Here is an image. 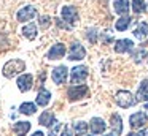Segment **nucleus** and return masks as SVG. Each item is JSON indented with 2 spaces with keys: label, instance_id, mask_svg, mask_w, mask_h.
Instances as JSON below:
<instances>
[{
  "label": "nucleus",
  "instance_id": "f257e3e1",
  "mask_svg": "<svg viewBox=\"0 0 148 136\" xmlns=\"http://www.w3.org/2000/svg\"><path fill=\"white\" fill-rule=\"evenodd\" d=\"M26 71V62L23 59H13L5 63L3 66V76L5 78H13L19 73Z\"/></svg>",
  "mask_w": 148,
  "mask_h": 136
},
{
  "label": "nucleus",
  "instance_id": "f03ea898",
  "mask_svg": "<svg viewBox=\"0 0 148 136\" xmlns=\"http://www.w3.org/2000/svg\"><path fill=\"white\" fill-rule=\"evenodd\" d=\"M88 93H89V89H88V85H84V84L72 85V87L67 90V97H69V100H70V101L81 100V98H84Z\"/></svg>",
  "mask_w": 148,
  "mask_h": 136
},
{
  "label": "nucleus",
  "instance_id": "7ed1b4c3",
  "mask_svg": "<svg viewBox=\"0 0 148 136\" xmlns=\"http://www.w3.org/2000/svg\"><path fill=\"white\" fill-rule=\"evenodd\" d=\"M88 74H89V71H88V68L84 65L75 66V68L70 71V82L73 85H78V84H81L83 81H86Z\"/></svg>",
  "mask_w": 148,
  "mask_h": 136
},
{
  "label": "nucleus",
  "instance_id": "20e7f679",
  "mask_svg": "<svg viewBox=\"0 0 148 136\" xmlns=\"http://www.w3.org/2000/svg\"><path fill=\"white\" fill-rule=\"evenodd\" d=\"M135 101L137 100H135V98L132 97V93L127 90H119L118 93H116V103L121 108H131L135 104Z\"/></svg>",
  "mask_w": 148,
  "mask_h": 136
},
{
  "label": "nucleus",
  "instance_id": "39448f33",
  "mask_svg": "<svg viewBox=\"0 0 148 136\" xmlns=\"http://www.w3.org/2000/svg\"><path fill=\"white\" fill-rule=\"evenodd\" d=\"M37 16V9L34 8L32 5H27V6H23V8L18 11L16 18L19 22H26V21H30V19H34Z\"/></svg>",
  "mask_w": 148,
  "mask_h": 136
},
{
  "label": "nucleus",
  "instance_id": "423d86ee",
  "mask_svg": "<svg viewBox=\"0 0 148 136\" xmlns=\"http://www.w3.org/2000/svg\"><path fill=\"white\" fill-rule=\"evenodd\" d=\"M67 74H69L67 66L61 65V66H56V68L53 70L51 78H53V81H54L56 84H64V82L67 81Z\"/></svg>",
  "mask_w": 148,
  "mask_h": 136
},
{
  "label": "nucleus",
  "instance_id": "0eeeda50",
  "mask_svg": "<svg viewBox=\"0 0 148 136\" xmlns=\"http://www.w3.org/2000/svg\"><path fill=\"white\" fill-rule=\"evenodd\" d=\"M86 57V51L80 43H73L70 46V52H69V60H83Z\"/></svg>",
  "mask_w": 148,
  "mask_h": 136
},
{
  "label": "nucleus",
  "instance_id": "6e6552de",
  "mask_svg": "<svg viewBox=\"0 0 148 136\" xmlns=\"http://www.w3.org/2000/svg\"><path fill=\"white\" fill-rule=\"evenodd\" d=\"M65 52H67L65 46L62 43H58V44H54V46H51V49H49V52H48V59L49 60L62 59V57L65 55Z\"/></svg>",
  "mask_w": 148,
  "mask_h": 136
},
{
  "label": "nucleus",
  "instance_id": "1a4fd4ad",
  "mask_svg": "<svg viewBox=\"0 0 148 136\" xmlns=\"http://www.w3.org/2000/svg\"><path fill=\"white\" fill-rule=\"evenodd\" d=\"M32 82H34L32 74H21L19 78H18L16 84H18V87H19L21 92H29L30 89H32Z\"/></svg>",
  "mask_w": 148,
  "mask_h": 136
},
{
  "label": "nucleus",
  "instance_id": "9d476101",
  "mask_svg": "<svg viewBox=\"0 0 148 136\" xmlns=\"http://www.w3.org/2000/svg\"><path fill=\"white\" fill-rule=\"evenodd\" d=\"M61 14H62V18H64V21H67L69 24H75L77 19H78L77 8H73V6H64Z\"/></svg>",
  "mask_w": 148,
  "mask_h": 136
},
{
  "label": "nucleus",
  "instance_id": "9b49d317",
  "mask_svg": "<svg viewBox=\"0 0 148 136\" xmlns=\"http://www.w3.org/2000/svg\"><path fill=\"white\" fill-rule=\"evenodd\" d=\"M145 123H147V116L143 112H134L129 117V125H131V128H140Z\"/></svg>",
  "mask_w": 148,
  "mask_h": 136
},
{
  "label": "nucleus",
  "instance_id": "f8f14e48",
  "mask_svg": "<svg viewBox=\"0 0 148 136\" xmlns=\"http://www.w3.org/2000/svg\"><path fill=\"white\" fill-rule=\"evenodd\" d=\"M89 128H91V131H92V135H100V133L105 131L107 123L103 122L100 117H94V119L91 120V123H89Z\"/></svg>",
  "mask_w": 148,
  "mask_h": 136
},
{
  "label": "nucleus",
  "instance_id": "ddd939ff",
  "mask_svg": "<svg viewBox=\"0 0 148 136\" xmlns=\"http://www.w3.org/2000/svg\"><path fill=\"white\" fill-rule=\"evenodd\" d=\"M49 100H51V92H49L48 89L42 87L38 90V93H37V104L42 106V108H45V106H48Z\"/></svg>",
  "mask_w": 148,
  "mask_h": 136
},
{
  "label": "nucleus",
  "instance_id": "4468645a",
  "mask_svg": "<svg viewBox=\"0 0 148 136\" xmlns=\"http://www.w3.org/2000/svg\"><path fill=\"white\" fill-rule=\"evenodd\" d=\"M132 47H134V43H132L131 40H127V38H123V40H118L115 43V51L118 54H123V52H127V51H131Z\"/></svg>",
  "mask_w": 148,
  "mask_h": 136
},
{
  "label": "nucleus",
  "instance_id": "2eb2a0df",
  "mask_svg": "<svg viewBox=\"0 0 148 136\" xmlns=\"http://www.w3.org/2000/svg\"><path fill=\"white\" fill-rule=\"evenodd\" d=\"M30 130V122H16L13 125V131L16 133L18 136H24L27 135Z\"/></svg>",
  "mask_w": 148,
  "mask_h": 136
},
{
  "label": "nucleus",
  "instance_id": "dca6fc26",
  "mask_svg": "<svg viewBox=\"0 0 148 136\" xmlns=\"http://www.w3.org/2000/svg\"><path fill=\"white\" fill-rule=\"evenodd\" d=\"M110 127H112V130H113L115 135H121V133H123V122H121V117H119L118 114H113V116H112Z\"/></svg>",
  "mask_w": 148,
  "mask_h": 136
},
{
  "label": "nucleus",
  "instance_id": "f3484780",
  "mask_svg": "<svg viewBox=\"0 0 148 136\" xmlns=\"http://www.w3.org/2000/svg\"><path fill=\"white\" fill-rule=\"evenodd\" d=\"M137 100L138 101H148V81L143 79L140 82V87L137 90Z\"/></svg>",
  "mask_w": 148,
  "mask_h": 136
},
{
  "label": "nucleus",
  "instance_id": "a211bd4d",
  "mask_svg": "<svg viewBox=\"0 0 148 136\" xmlns=\"http://www.w3.org/2000/svg\"><path fill=\"white\" fill-rule=\"evenodd\" d=\"M147 35H148V24L147 22H140L137 25V28L134 30V37L137 40H143V38H147Z\"/></svg>",
  "mask_w": 148,
  "mask_h": 136
},
{
  "label": "nucleus",
  "instance_id": "6ab92c4d",
  "mask_svg": "<svg viewBox=\"0 0 148 136\" xmlns=\"http://www.w3.org/2000/svg\"><path fill=\"white\" fill-rule=\"evenodd\" d=\"M23 33H24V37H26L27 40H35V37H37V25L34 24V22L27 24L26 27L23 28Z\"/></svg>",
  "mask_w": 148,
  "mask_h": 136
},
{
  "label": "nucleus",
  "instance_id": "aec40b11",
  "mask_svg": "<svg viewBox=\"0 0 148 136\" xmlns=\"http://www.w3.org/2000/svg\"><path fill=\"white\" fill-rule=\"evenodd\" d=\"M115 11L118 14H127L129 11V2L127 0H115Z\"/></svg>",
  "mask_w": 148,
  "mask_h": 136
},
{
  "label": "nucleus",
  "instance_id": "412c9836",
  "mask_svg": "<svg viewBox=\"0 0 148 136\" xmlns=\"http://www.w3.org/2000/svg\"><path fill=\"white\" fill-rule=\"evenodd\" d=\"M53 122H54V116H53V112H49V111L42 112V116L38 117V123L43 127H49Z\"/></svg>",
  "mask_w": 148,
  "mask_h": 136
},
{
  "label": "nucleus",
  "instance_id": "4be33fe9",
  "mask_svg": "<svg viewBox=\"0 0 148 136\" xmlns=\"http://www.w3.org/2000/svg\"><path fill=\"white\" fill-rule=\"evenodd\" d=\"M35 111H37V104L35 103H23L19 106V112L26 114V116H32V114H35Z\"/></svg>",
  "mask_w": 148,
  "mask_h": 136
},
{
  "label": "nucleus",
  "instance_id": "5701e85b",
  "mask_svg": "<svg viewBox=\"0 0 148 136\" xmlns=\"http://www.w3.org/2000/svg\"><path fill=\"white\" fill-rule=\"evenodd\" d=\"M131 21L132 19L129 18V16H123V18H119L118 21H116V24H115V27H116V30H119V32H124L126 28L131 25Z\"/></svg>",
  "mask_w": 148,
  "mask_h": 136
},
{
  "label": "nucleus",
  "instance_id": "b1692460",
  "mask_svg": "<svg viewBox=\"0 0 148 136\" xmlns=\"http://www.w3.org/2000/svg\"><path fill=\"white\" fill-rule=\"evenodd\" d=\"M88 128H89V125H88L86 122H75L73 123V130H75V135H77V136L86 135Z\"/></svg>",
  "mask_w": 148,
  "mask_h": 136
},
{
  "label": "nucleus",
  "instance_id": "393cba45",
  "mask_svg": "<svg viewBox=\"0 0 148 136\" xmlns=\"http://www.w3.org/2000/svg\"><path fill=\"white\" fill-rule=\"evenodd\" d=\"M132 9L135 13H145V9H147L145 0H132Z\"/></svg>",
  "mask_w": 148,
  "mask_h": 136
},
{
  "label": "nucleus",
  "instance_id": "a878e982",
  "mask_svg": "<svg viewBox=\"0 0 148 136\" xmlns=\"http://www.w3.org/2000/svg\"><path fill=\"white\" fill-rule=\"evenodd\" d=\"M145 57H147V51L145 49H138V51H135V52L132 54V59H134L135 63H140Z\"/></svg>",
  "mask_w": 148,
  "mask_h": 136
},
{
  "label": "nucleus",
  "instance_id": "bb28decb",
  "mask_svg": "<svg viewBox=\"0 0 148 136\" xmlns=\"http://www.w3.org/2000/svg\"><path fill=\"white\" fill-rule=\"evenodd\" d=\"M59 130H61V123H59L58 120L54 119V122L49 125V135H48V136H56V135L59 133Z\"/></svg>",
  "mask_w": 148,
  "mask_h": 136
},
{
  "label": "nucleus",
  "instance_id": "cd10ccee",
  "mask_svg": "<svg viewBox=\"0 0 148 136\" xmlns=\"http://www.w3.org/2000/svg\"><path fill=\"white\" fill-rule=\"evenodd\" d=\"M88 40H89L91 43H96V41H97V33H96V30H88Z\"/></svg>",
  "mask_w": 148,
  "mask_h": 136
},
{
  "label": "nucleus",
  "instance_id": "c85d7f7f",
  "mask_svg": "<svg viewBox=\"0 0 148 136\" xmlns=\"http://www.w3.org/2000/svg\"><path fill=\"white\" fill-rule=\"evenodd\" d=\"M129 136H148V128L142 130V131H137V133H129Z\"/></svg>",
  "mask_w": 148,
  "mask_h": 136
},
{
  "label": "nucleus",
  "instance_id": "c756f323",
  "mask_svg": "<svg viewBox=\"0 0 148 136\" xmlns=\"http://www.w3.org/2000/svg\"><path fill=\"white\" fill-rule=\"evenodd\" d=\"M61 136H72V131H70V128H69V127H64V131L61 133Z\"/></svg>",
  "mask_w": 148,
  "mask_h": 136
},
{
  "label": "nucleus",
  "instance_id": "7c9ffc66",
  "mask_svg": "<svg viewBox=\"0 0 148 136\" xmlns=\"http://www.w3.org/2000/svg\"><path fill=\"white\" fill-rule=\"evenodd\" d=\"M49 18H46V16H45V18H42V27H48V24H49Z\"/></svg>",
  "mask_w": 148,
  "mask_h": 136
},
{
  "label": "nucleus",
  "instance_id": "2f4dec72",
  "mask_svg": "<svg viewBox=\"0 0 148 136\" xmlns=\"http://www.w3.org/2000/svg\"><path fill=\"white\" fill-rule=\"evenodd\" d=\"M32 136H45V133H43V131H35Z\"/></svg>",
  "mask_w": 148,
  "mask_h": 136
},
{
  "label": "nucleus",
  "instance_id": "473e14b6",
  "mask_svg": "<svg viewBox=\"0 0 148 136\" xmlns=\"http://www.w3.org/2000/svg\"><path fill=\"white\" fill-rule=\"evenodd\" d=\"M145 109H147V111H148V103H145Z\"/></svg>",
  "mask_w": 148,
  "mask_h": 136
},
{
  "label": "nucleus",
  "instance_id": "72a5a7b5",
  "mask_svg": "<svg viewBox=\"0 0 148 136\" xmlns=\"http://www.w3.org/2000/svg\"><path fill=\"white\" fill-rule=\"evenodd\" d=\"M105 136H116V135H115V133H112V135H105Z\"/></svg>",
  "mask_w": 148,
  "mask_h": 136
},
{
  "label": "nucleus",
  "instance_id": "f704fd0d",
  "mask_svg": "<svg viewBox=\"0 0 148 136\" xmlns=\"http://www.w3.org/2000/svg\"><path fill=\"white\" fill-rule=\"evenodd\" d=\"M89 136H94V135H89Z\"/></svg>",
  "mask_w": 148,
  "mask_h": 136
}]
</instances>
